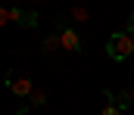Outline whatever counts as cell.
I'll return each instance as SVG.
<instances>
[{
    "instance_id": "obj_1",
    "label": "cell",
    "mask_w": 134,
    "mask_h": 115,
    "mask_svg": "<svg viewBox=\"0 0 134 115\" xmlns=\"http://www.w3.org/2000/svg\"><path fill=\"white\" fill-rule=\"evenodd\" d=\"M131 53H134V38L131 34H125V31H112L109 34V40H106V56L112 62H125Z\"/></svg>"
},
{
    "instance_id": "obj_2",
    "label": "cell",
    "mask_w": 134,
    "mask_h": 115,
    "mask_svg": "<svg viewBox=\"0 0 134 115\" xmlns=\"http://www.w3.org/2000/svg\"><path fill=\"white\" fill-rule=\"evenodd\" d=\"M3 87L9 90V93H16V96H31L34 84L28 75H16V72H9V75L3 78Z\"/></svg>"
},
{
    "instance_id": "obj_3",
    "label": "cell",
    "mask_w": 134,
    "mask_h": 115,
    "mask_svg": "<svg viewBox=\"0 0 134 115\" xmlns=\"http://www.w3.org/2000/svg\"><path fill=\"white\" fill-rule=\"evenodd\" d=\"M56 34H59V47H63L66 53H81L84 40H81V34H78V28H72V25H63Z\"/></svg>"
},
{
    "instance_id": "obj_4",
    "label": "cell",
    "mask_w": 134,
    "mask_h": 115,
    "mask_svg": "<svg viewBox=\"0 0 134 115\" xmlns=\"http://www.w3.org/2000/svg\"><path fill=\"white\" fill-rule=\"evenodd\" d=\"M13 22L19 28H37V13L34 9H13Z\"/></svg>"
},
{
    "instance_id": "obj_5",
    "label": "cell",
    "mask_w": 134,
    "mask_h": 115,
    "mask_svg": "<svg viewBox=\"0 0 134 115\" xmlns=\"http://www.w3.org/2000/svg\"><path fill=\"white\" fill-rule=\"evenodd\" d=\"M56 50H63L59 47V34H50V38L44 40V53H56Z\"/></svg>"
},
{
    "instance_id": "obj_6",
    "label": "cell",
    "mask_w": 134,
    "mask_h": 115,
    "mask_svg": "<svg viewBox=\"0 0 134 115\" xmlns=\"http://www.w3.org/2000/svg\"><path fill=\"white\" fill-rule=\"evenodd\" d=\"M28 103H31V106H44V103H47V93H44L41 87H34V90H31V100H28Z\"/></svg>"
},
{
    "instance_id": "obj_7",
    "label": "cell",
    "mask_w": 134,
    "mask_h": 115,
    "mask_svg": "<svg viewBox=\"0 0 134 115\" xmlns=\"http://www.w3.org/2000/svg\"><path fill=\"white\" fill-rule=\"evenodd\" d=\"M100 115H125V109H122V106H115V103H106Z\"/></svg>"
},
{
    "instance_id": "obj_8",
    "label": "cell",
    "mask_w": 134,
    "mask_h": 115,
    "mask_svg": "<svg viewBox=\"0 0 134 115\" xmlns=\"http://www.w3.org/2000/svg\"><path fill=\"white\" fill-rule=\"evenodd\" d=\"M9 22H13V9H3V6H0V28L9 25Z\"/></svg>"
},
{
    "instance_id": "obj_9",
    "label": "cell",
    "mask_w": 134,
    "mask_h": 115,
    "mask_svg": "<svg viewBox=\"0 0 134 115\" xmlns=\"http://www.w3.org/2000/svg\"><path fill=\"white\" fill-rule=\"evenodd\" d=\"M125 34H131V38H134V13L128 16V22H125Z\"/></svg>"
},
{
    "instance_id": "obj_10",
    "label": "cell",
    "mask_w": 134,
    "mask_h": 115,
    "mask_svg": "<svg viewBox=\"0 0 134 115\" xmlns=\"http://www.w3.org/2000/svg\"><path fill=\"white\" fill-rule=\"evenodd\" d=\"M72 16H75L78 22H84V19H87V13H84V9H72Z\"/></svg>"
}]
</instances>
